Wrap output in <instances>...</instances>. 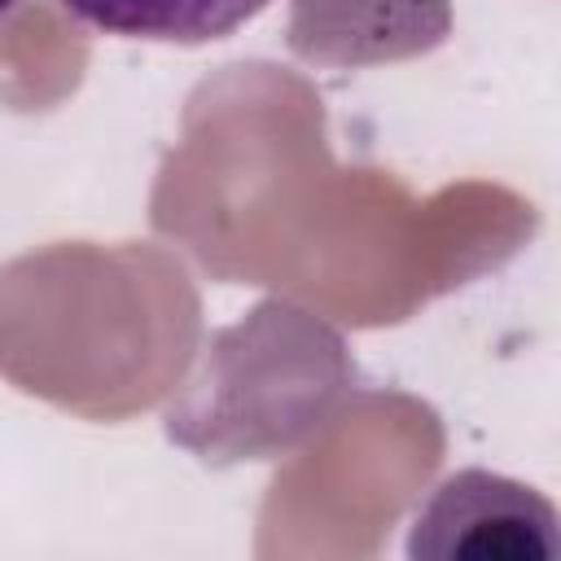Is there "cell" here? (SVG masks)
Returning <instances> with one entry per match:
<instances>
[{
    "label": "cell",
    "mask_w": 561,
    "mask_h": 561,
    "mask_svg": "<svg viewBox=\"0 0 561 561\" xmlns=\"http://www.w3.org/2000/svg\"><path fill=\"white\" fill-rule=\"evenodd\" d=\"M412 557H557L552 504L500 473L460 469L434 486L412 522Z\"/></svg>",
    "instance_id": "cell-1"
},
{
    "label": "cell",
    "mask_w": 561,
    "mask_h": 561,
    "mask_svg": "<svg viewBox=\"0 0 561 561\" xmlns=\"http://www.w3.org/2000/svg\"><path fill=\"white\" fill-rule=\"evenodd\" d=\"M272 0H61L79 22L153 44H210L259 18Z\"/></svg>",
    "instance_id": "cell-2"
},
{
    "label": "cell",
    "mask_w": 561,
    "mask_h": 561,
    "mask_svg": "<svg viewBox=\"0 0 561 561\" xmlns=\"http://www.w3.org/2000/svg\"><path fill=\"white\" fill-rule=\"evenodd\" d=\"M13 9H18V0H0V22H4V18L13 13Z\"/></svg>",
    "instance_id": "cell-3"
}]
</instances>
